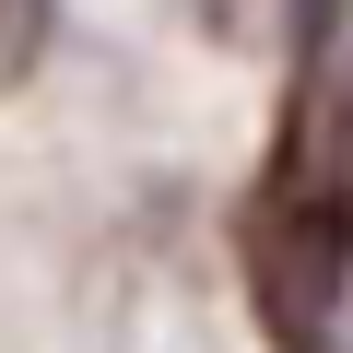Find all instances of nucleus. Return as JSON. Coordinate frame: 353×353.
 <instances>
[{
    "label": "nucleus",
    "mask_w": 353,
    "mask_h": 353,
    "mask_svg": "<svg viewBox=\"0 0 353 353\" xmlns=\"http://www.w3.org/2000/svg\"><path fill=\"white\" fill-rule=\"evenodd\" d=\"M165 12L189 24L201 48H224V59H271V48L294 36V24L318 36V24L341 12V0H165Z\"/></svg>",
    "instance_id": "f03ea898"
},
{
    "label": "nucleus",
    "mask_w": 353,
    "mask_h": 353,
    "mask_svg": "<svg viewBox=\"0 0 353 353\" xmlns=\"http://www.w3.org/2000/svg\"><path fill=\"white\" fill-rule=\"evenodd\" d=\"M341 271H353V176L294 130L283 165H271V189L248 201V294H259L283 353H306V330L341 294Z\"/></svg>",
    "instance_id": "f257e3e1"
},
{
    "label": "nucleus",
    "mask_w": 353,
    "mask_h": 353,
    "mask_svg": "<svg viewBox=\"0 0 353 353\" xmlns=\"http://www.w3.org/2000/svg\"><path fill=\"white\" fill-rule=\"evenodd\" d=\"M306 353H353V271H341V294L318 306V330H306Z\"/></svg>",
    "instance_id": "20e7f679"
},
{
    "label": "nucleus",
    "mask_w": 353,
    "mask_h": 353,
    "mask_svg": "<svg viewBox=\"0 0 353 353\" xmlns=\"http://www.w3.org/2000/svg\"><path fill=\"white\" fill-rule=\"evenodd\" d=\"M48 36H59V0H0V94L48 59Z\"/></svg>",
    "instance_id": "7ed1b4c3"
}]
</instances>
